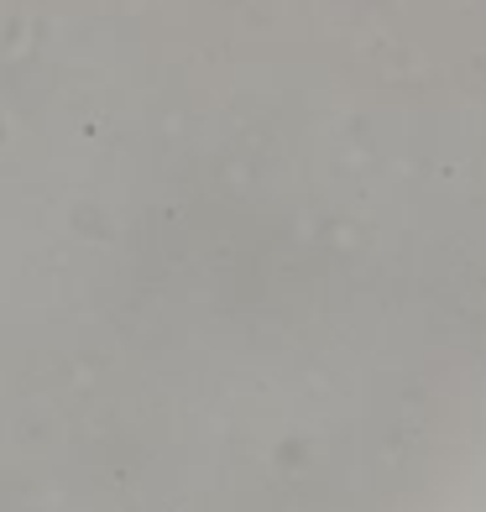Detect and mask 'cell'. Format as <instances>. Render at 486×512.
<instances>
[]
</instances>
